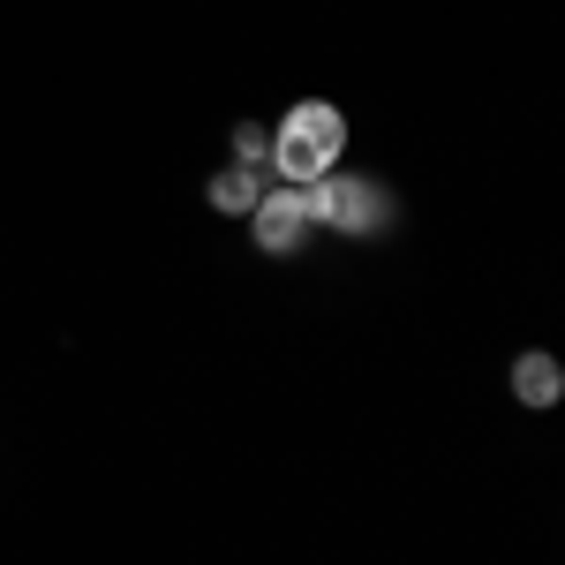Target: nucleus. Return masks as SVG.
Segmentation results:
<instances>
[{"label":"nucleus","mask_w":565,"mask_h":565,"mask_svg":"<svg viewBox=\"0 0 565 565\" xmlns=\"http://www.w3.org/2000/svg\"><path fill=\"white\" fill-rule=\"evenodd\" d=\"M340 159H348V114H340L332 98H302V106L279 121V136L264 143V174L295 181V189L324 181Z\"/></svg>","instance_id":"f257e3e1"},{"label":"nucleus","mask_w":565,"mask_h":565,"mask_svg":"<svg viewBox=\"0 0 565 565\" xmlns=\"http://www.w3.org/2000/svg\"><path fill=\"white\" fill-rule=\"evenodd\" d=\"M309 218H317V226H340V234H385L392 226V196L377 189V181L332 167L324 181H309Z\"/></svg>","instance_id":"f03ea898"},{"label":"nucleus","mask_w":565,"mask_h":565,"mask_svg":"<svg viewBox=\"0 0 565 565\" xmlns=\"http://www.w3.org/2000/svg\"><path fill=\"white\" fill-rule=\"evenodd\" d=\"M309 226H317V218H309V189H295V181L264 189L257 204H249V234H257L264 257H287V249H302Z\"/></svg>","instance_id":"7ed1b4c3"},{"label":"nucleus","mask_w":565,"mask_h":565,"mask_svg":"<svg viewBox=\"0 0 565 565\" xmlns=\"http://www.w3.org/2000/svg\"><path fill=\"white\" fill-rule=\"evenodd\" d=\"M505 385H513V399H521V407H535V415H543V407H558L565 399V362L558 354H521V362H513V377H505Z\"/></svg>","instance_id":"20e7f679"},{"label":"nucleus","mask_w":565,"mask_h":565,"mask_svg":"<svg viewBox=\"0 0 565 565\" xmlns=\"http://www.w3.org/2000/svg\"><path fill=\"white\" fill-rule=\"evenodd\" d=\"M257 196H264V167H218L212 189H204V204H212V212H242V218H249Z\"/></svg>","instance_id":"39448f33"},{"label":"nucleus","mask_w":565,"mask_h":565,"mask_svg":"<svg viewBox=\"0 0 565 565\" xmlns=\"http://www.w3.org/2000/svg\"><path fill=\"white\" fill-rule=\"evenodd\" d=\"M264 143H271V136H264L257 121H242V129H234V167H264Z\"/></svg>","instance_id":"423d86ee"}]
</instances>
